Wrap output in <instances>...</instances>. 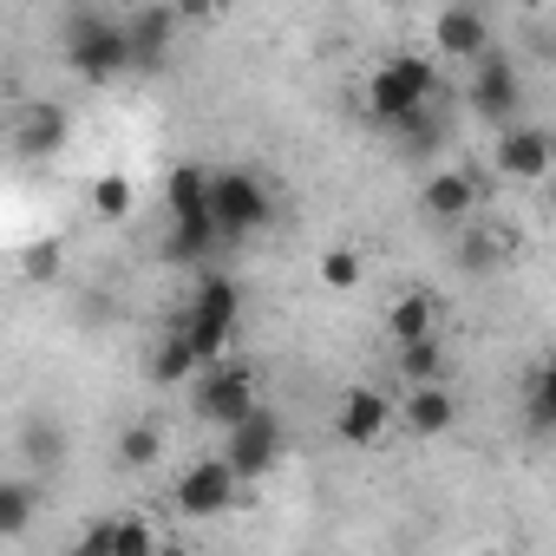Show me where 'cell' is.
Here are the masks:
<instances>
[{
    "label": "cell",
    "mask_w": 556,
    "mask_h": 556,
    "mask_svg": "<svg viewBox=\"0 0 556 556\" xmlns=\"http://www.w3.org/2000/svg\"><path fill=\"white\" fill-rule=\"evenodd\" d=\"M491 170L510 177V184H543V177H549V131H543V125H523V118L497 125V138H491Z\"/></svg>",
    "instance_id": "10"
},
{
    "label": "cell",
    "mask_w": 556,
    "mask_h": 556,
    "mask_svg": "<svg viewBox=\"0 0 556 556\" xmlns=\"http://www.w3.org/2000/svg\"><path fill=\"white\" fill-rule=\"evenodd\" d=\"M465 105H471V118L478 125H510L517 112H523V73H517V60L491 40V47H478L471 53V86H465Z\"/></svg>",
    "instance_id": "4"
},
{
    "label": "cell",
    "mask_w": 556,
    "mask_h": 556,
    "mask_svg": "<svg viewBox=\"0 0 556 556\" xmlns=\"http://www.w3.org/2000/svg\"><path fill=\"white\" fill-rule=\"evenodd\" d=\"M458 229H465V223H458ZM504 255H510V236L491 229V223H471V229L458 236V268H465V275H497Z\"/></svg>",
    "instance_id": "19"
},
{
    "label": "cell",
    "mask_w": 556,
    "mask_h": 556,
    "mask_svg": "<svg viewBox=\"0 0 556 556\" xmlns=\"http://www.w3.org/2000/svg\"><path fill=\"white\" fill-rule=\"evenodd\" d=\"M210 223L216 242H249L275 223V190L255 170H210Z\"/></svg>",
    "instance_id": "3"
},
{
    "label": "cell",
    "mask_w": 556,
    "mask_h": 556,
    "mask_svg": "<svg viewBox=\"0 0 556 556\" xmlns=\"http://www.w3.org/2000/svg\"><path fill=\"white\" fill-rule=\"evenodd\" d=\"M439 86H445V79H439V66H432L426 53H393V60H380L374 79H367V112H374L380 125H393L400 112L426 105Z\"/></svg>",
    "instance_id": "6"
},
{
    "label": "cell",
    "mask_w": 556,
    "mask_h": 556,
    "mask_svg": "<svg viewBox=\"0 0 556 556\" xmlns=\"http://www.w3.org/2000/svg\"><path fill=\"white\" fill-rule=\"evenodd\" d=\"M387 426H393V400L380 387H348V400H341V439L348 445H380Z\"/></svg>",
    "instance_id": "15"
},
{
    "label": "cell",
    "mask_w": 556,
    "mask_h": 556,
    "mask_svg": "<svg viewBox=\"0 0 556 556\" xmlns=\"http://www.w3.org/2000/svg\"><path fill=\"white\" fill-rule=\"evenodd\" d=\"M491 197V177L484 170H432L426 177V190H419V210L432 216V223H445V229H458V223H471V210Z\"/></svg>",
    "instance_id": "11"
},
{
    "label": "cell",
    "mask_w": 556,
    "mask_h": 556,
    "mask_svg": "<svg viewBox=\"0 0 556 556\" xmlns=\"http://www.w3.org/2000/svg\"><path fill=\"white\" fill-rule=\"evenodd\" d=\"M432 315H439V302H432L426 289H406V295L393 302L387 328H393V341H419V334H432Z\"/></svg>",
    "instance_id": "24"
},
{
    "label": "cell",
    "mask_w": 556,
    "mask_h": 556,
    "mask_svg": "<svg viewBox=\"0 0 556 556\" xmlns=\"http://www.w3.org/2000/svg\"><path fill=\"white\" fill-rule=\"evenodd\" d=\"M14 144H21V157H53L60 144H66V112L60 105H27L21 112V125H14Z\"/></svg>",
    "instance_id": "17"
},
{
    "label": "cell",
    "mask_w": 556,
    "mask_h": 556,
    "mask_svg": "<svg viewBox=\"0 0 556 556\" xmlns=\"http://www.w3.org/2000/svg\"><path fill=\"white\" fill-rule=\"evenodd\" d=\"M177 8H164V0H151V8H138L125 21V53H131V73H157L170 53H177Z\"/></svg>",
    "instance_id": "12"
},
{
    "label": "cell",
    "mask_w": 556,
    "mask_h": 556,
    "mask_svg": "<svg viewBox=\"0 0 556 556\" xmlns=\"http://www.w3.org/2000/svg\"><path fill=\"white\" fill-rule=\"evenodd\" d=\"M170 8H177V21H210L223 0H170Z\"/></svg>",
    "instance_id": "30"
},
{
    "label": "cell",
    "mask_w": 556,
    "mask_h": 556,
    "mask_svg": "<svg viewBox=\"0 0 556 556\" xmlns=\"http://www.w3.org/2000/svg\"><path fill=\"white\" fill-rule=\"evenodd\" d=\"M86 549H105V556H144L157 549V530L144 517H105V523H86Z\"/></svg>",
    "instance_id": "18"
},
{
    "label": "cell",
    "mask_w": 556,
    "mask_h": 556,
    "mask_svg": "<svg viewBox=\"0 0 556 556\" xmlns=\"http://www.w3.org/2000/svg\"><path fill=\"white\" fill-rule=\"evenodd\" d=\"M190 406H197V419L203 426H236L249 406H255V367L249 361H203L197 374H190Z\"/></svg>",
    "instance_id": "7"
},
{
    "label": "cell",
    "mask_w": 556,
    "mask_h": 556,
    "mask_svg": "<svg viewBox=\"0 0 556 556\" xmlns=\"http://www.w3.org/2000/svg\"><path fill=\"white\" fill-rule=\"evenodd\" d=\"M21 268H27V282H53V275H60V242H34L21 255Z\"/></svg>",
    "instance_id": "28"
},
{
    "label": "cell",
    "mask_w": 556,
    "mask_h": 556,
    "mask_svg": "<svg viewBox=\"0 0 556 556\" xmlns=\"http://www.w3.org/2000/svg\"><path fill=\"white\" fill-rule=\"evenodd\" d=\"M328 8H354V0H328Z\"/></svg>",
    "instance_id": "31"
},
{
    "label": "cell",
    "mask_w": 556,
    "mask_h": 556,
    "mask_svg": "<svg viewBox=\"0 0 556 556\" xmlns=\"http://www.w3.org/2000/svg\"><path fill=\"white\" fill-rule=\"evenodd\" d=\"M236 328H242V289L229 282V275H203V282L190 289V308H184L177 334L197 348V361H223Z\"/></svg>",
    "instance_id": "2"
},
{
    "label": "cell",
    "mask_w": 556,
    "mask_h": 556,
    "mask_svg": "<svg viewBox=\"0 0 556 556\" xmlns=\"http://www.w3.org/2000/svg\"><path fill=\"white\" fill-rule=\"evenodd\" d=\"M157 458H164V432H157L151 419H144V426H125V432H118V465H131V471H151Z\"/></svg>",
    "instance_id": "26"
},
{
    "label": "cell",
    "mask_w": 556,
    "mask_h": 556,
    "mask_svg": "<svg viewBox=\"0 0 556 556\" xmlns=\"http://www.w3.org/2000/svg\"><path fill=\"white\" fill-rule=\"evenodd\" d=\"M282 439H289L282 413L255 400L236 426H223V458H229V471H236L242 484H255V478H268L275 465H282Z\"/></svg>",
    "instance_id": "5"
},
{
    "label": "cell",
    "mask_w": 556,
    "mask_h": 556,
    "mask_svg": "<svg viewBox=\"0 0 556 556\" xmlns=\"http://www.w3.org/2000/svg\"><path fill=\"white\" fill-rule=\"evenodd\" d=\"M393 138H400V151L406 157H432L445 138H452V112H445V86L426 99V105H413V112H400L393 125H387Z\"/></svg>",
    "instance_id": "13"
},
{
    "label": "cell",
    "mask_w": 556,
    "mask_h": 556,
    "mask_svg": "<svg viewBox=\"0 0 556 556\" xmlns=\"http://www.w3.org/2000/svg\"><path fill=\"white\" fill-rule=\"evenodd\" d=\"M34 510H40V484L34 478H0V536L34 530Z\"/></svg>",
    "instance_id": "23"
},
{
    "label": "cell",
    "mask_w": 556,
    "mask_h": 556,
    "mask_svg": "<svg viewBox=\"0 0 556 556\" xmlns=\"http://www.w3.org/2000/svg\"><path fill=\"white\" fill-rule=\"evenodd\" d=\"M66 66L86 79V86H112L118 73H131V53H125V27L86 14L73 34H66Z\"/></svg>",
    "instance_id": "8"
},
{
    "label": "cell",
    "mask_w": 556,
    "mask_h": 556,
    "mask_svg": "<svg viewBox=\"0 0 556 556\" xmlns=\"http://www.w3.org/2000/svg\"><path fill=\"white\" fill-rule=\"evenodd\" d=\"M400 419H406L413 439H445V432L458 426V400H452L445 380H419V387L400 400Z\"/></svg>",
    "instance_id": "14"
},
{
    "label": "cell",
    "mask_w": 556,
    "mask_h": 556,
    "mask_svg": "<svg viewBox=\"0 0 556 556\" xmlns=\"http://www.w3.org/2000/svg\"><path fill=\"white\" fill-rule=\"evenodd\" d=\"M203 361H197V348L170 328L157 348H151V387H190V374H197Z\"/></svg>",
    "instance_id": "22"
},
{
    "label": "cell",
    "mask_w": 556,
    "mask_h": 556,
    "mask_svg": "<svg viewBox=\"0 0 556 556\" xmlns=\"http://www.w3.org/2000/svg\"><path fill=\"white\" fill-rule=\"evenodd\" d=\"M236 497H242V478L229 471L223 452H216V458H190V465L177 471V510H184V517H223Z\"/></svg>",
    "instance_id": "9"
},
{
    "label": "cell",
    "mask_w": 556,
    "mask_h": 556,
    "mask_svg": "<svg viewBox=\"0 0 556 556\" xmlns=\"http://www.w3.org/2000/svg\"><path fill=\"white\" fill-rule=\"evenodd\" d=\"M321 289H334V295H354L361 289V255L354 249H328L321 255Z\"/></svg>",
    "instance_id": "27"
},
{
    "label": "cell",
    "mask_w": 556,
    "mask_h": 556,
    "mask_svg": "<svg viewBox=\"0 0 556 556\" xmlns=\"http://www.w3.org/2000/svg\"><path fill=\"white\" fill-rule=\"evenodd\" d=\"M27 458L60 465V432H53V426H27Z\"/></svg>",
    "instance_id": "29"
},
{
    "label": "cell",
    "mask_w": 556,
    "mask_h": 556,
    "mask_svg": "<svg viewBox=\"0 0 556 556\" xmlns=\"http://www.w3.org/2000/svg\"><path fill=\"white\" fill-rule=\"evenodd\" d=\"M92 210H99L105 223H125V216L138 210V190H131V177H118V170L92 177Z\"/></svg>",
    "instance_id": "25"
},
{
    "label": "cell",
    "mask_w": 556,
    "mask_h": 556,
    "mask_svg": "<svg viewBox=\"0 0 556 556\" xmlns=\"http://www.w3.org/2000/svg\"><path fill=\"white\" fill-rule=\"evenodd\" d=\"M523 426H530V439L556 432V367L549 361H536L530 380H523Z\"/></svg>",
    "instance_id": "20"
},
{
    "label": "cell",
    "mask_w": 556,
    "mask_h": 556,
    "mask_svg": "<svg viewBox=\"0 0 556 556\" xmlns=\"http://www.w3.org/2000/svg\"><path fill=\"white\" fill-rule=\"evenodd\" d=\"M400 354H393V367H400V380L406 387H419V380H445V367H452V354L439 348V334H419V341H393Z\"/></svg>",
    "instance_id": "21"
},
{
    "label": "cell",
    "mask_w": 556,
    "mask_h": 556,
    "mask_svg": "<svg viewBox=\"0 0 556 556\" xmlns=\"http://www.w3.org/2000/svg\"><path fill=\"white\" fill-rule=\"evenodd\" d=\"M432 40H439L445 60H471L478 47H491V21L471 8V0H458V8H445V14L432 21Z\"/></svg>",
    "instance_id": "16"
},
{
    "label": "cell",
    "mask_w": 556,
    "mask_h": 556,
    "mask_svg": "<svg viewBox=\"0 0 556 556\" xmlns=\"http://www.w3.org/2000/svg\"><path fill=\"white\" fill-rule=\"evenodd\" d=\"M164 210H170V242L164 255L170 262H203L216 249V223H210V170L197 164H177L164 177Z\"/></svg>",
    "instance_id": "1"
}]
</instances>
